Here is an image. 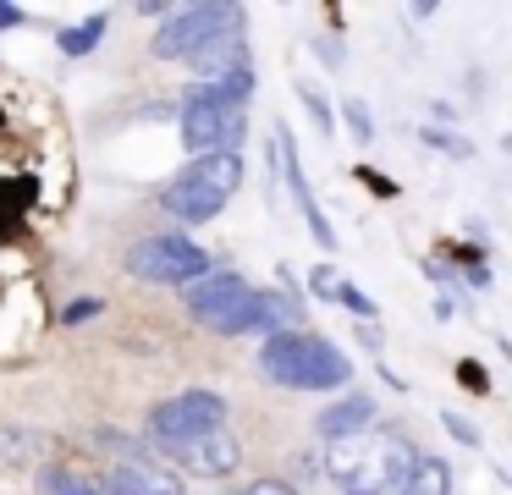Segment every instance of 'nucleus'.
I'll list each match as a JSON object with an SVG mask.
<instances>
[{
    "label": "nucleus",
    "instance_id": "f257e3e1",
    "mask_svg": "<svg viewBox=\"0 0 512 495\" xmlns=\"http://www.w3.org/2000/svg\"><path fill=\"white\" fill-rule=\"evenodd\" d=\"M259 369L281 391H342V385H353V358L336 341L314 336V330H276V336H265Z\"/></svg>",
    "mask_w": 512,
    "mask_h": 495
},
{
    "label": "nucleus",
    "instance_id": "f03ea898",
    "mask_svg": "<svg viewBox=\"0 0 512 495\" xmlns=\"http://www.w3.org/2000/svg\"><path fill=\"white\" fill-rule=\"evenodd\" d=\"M243 187V154H204V160H188L160 193V209L182 226H204L226 209V198Z\"/></svg>",
    "mask_w": 512,
    "mask_h": 495
},
{
    "label": "nucleus",
    "instance_id": "7ed1b4c3",
    "mask_svg": "<svg viewBox=\"0 0 512 495\" xmlns=\"http://www.w3.org/2000/svg\"><path fill=\"white\" fill-rule=\"evenodd\" d=\"M122 270L133 281H149V286H188L199 275H210L215 259L193 237H182V231H160V237H144L127 248Z\"/></svg>",
    "mask_w": 512,
    "mask_h": 495
},
{
    "label": "nucleus",
    "instance_id": "20e7f679",
    "mask_svg": "<svg viewBox=\"0 0 512 495\" xmlns=\"http://www.w3.org/2000/svg\"><path fill=\"white\" fill-rule=\"evenodd\" d=\"M215 424H226V396L204 391V385L177 391V396H166V402L149 407V440H155L160 451L177 446V440H188V435H204V429H215Z\"/></svg>",
    "mask_w": 512,
    "mask_h": 495
},
{
    "label": "nucleus",
    "instance_id": "39448f33",
    "mask_svg": "<svg viewBox=\"0 0 512 495\" xmlns=\"http://www.w3.org/2000/svg\"><path fill=\"white\" fill-rule=\"evenodd\" d=\"M232 17H243V6H226V0H204V6H177L166 22H160L155 39H149V50H155L160 61H193V55H199V44L210 39L215 28H226Z\"/></svg>",
    "mask_w": 512,
    "mask_h": 495
},
{
    "label": "nucleus",
    "instance_id": "423d86ee",
    "mask_svg": "<svg viewBox=\"0 0 512 495\" xmlns=\"http://www.w3.org/2000/svg\"><path fill=\"white\" fill-rule=\"evenodd\" d=\"M248 138V105H188L182 110V143L193 160L204 154H237Z\"/></svg>",
    "mask_w": 512,
    "mask_h": 495
},
{
    "label": "nucleus",
    "instance_id": "0eeeda50",
    "mask_svg": "<svg viewBox=\"0 0 512 495\" xmlns=\"http://www.w3.org/2000/svg\"><path fill=\"white\" fill-rule=\"evenodd\" d=\"M166 457H177L182 468L199 473V479H226V473H237V462H243V440L226 424H215V429H204V435H188V440H177V446H166Z\"/></svg>",
    "mask_w": 512,
    "mask_h": 495
},
{
    "label": "nucleus",
    "instance_id": "6e6552de",
    "mask_svg": "<svg viewBox=\"0 0 512 495\" xmlns=\"http://www.w3.org/2000/svg\"><path fill=\"white\" fill-rule=\"evenodd\" d=\"M248 292H254V286H248V275H237V270H210V275H199V281L182 286V308H188V319H199L204 330H215Z\"/></svg>",
    "mask_w": 512,
    "mask_h": 495
},
{
    "label": "nucleus",
    "instance_id": "1a4fd4ad",
    "mask_svg": "<svg viewBox=\"0 0 512 495\" xmlns=\"http://www.w3.org/2000/svg\"><path fill=\"white\" fill-rule=\"evenodd\" d=\"M276 160H281V176H287L292 198H298V215H303V226H309V237L320 242L325 253H331V248H336V231H331V220L320 215V198H314L309 176H303V154H298L292 127H276Z\"/></svg>",
    "mask_w": 512,
    "mask_h": 495
},
{
    "label": "nucleus",
    "instance_id": "9d476101",
    "mask_svg": "<svg viewBox=\"0 0 512 495\" xmlns=\"http://www.w3.org/2000/svg\"><path fill=\"white\" fill-rule=\"evenodd\" d=\"M193 66H199V77H226V72H237V66H254L248 39H243V17H232L226 28H215L210 39L199 44Z\"/></svg>",
    "mask_w": 512,
    "mask_h": 495
},
{
    "label": "nucleus",
    "instance_id": "9b49d317",
    "mask_svg": "<svg viewBox=\"0 0 512 495\" xmlns=\"http://www.w3.org/2000/svg\"><path fill=\"white\" fill-rule=\"evenodd\" d=\"M369 424H375V396L347 391V396H336L331 407H320L314 435L320 440H347V435H369Z\"/></svg>",
    "mask_w": 512,
    "mask_h": 495
},
{
    "label": "nucleus",
    "instance_id": "f8f14e48",
    "mask_svg": "<svg viewBox=\"0 0 512 495\" xmlns=\"http://www.w3.org/2000/svg\"><path fill=\"white\" fill-rule=\"evenodd\" d=\"M248 99H254V66H237L226 77H199L182 94V110L188 105H248Z\"/></svg>",
    "mask_w": 512,
    "mask_h": 495
},
{
    "label": "nucleus",
    "instance_id": "ddd939ff",
    "mask_svg": "<svg viewBox=\"0 0 512 495\" xmlns=\"http://www.w3.org/2000/svg\"><path fill=\"white\" fill-rule=\"evenodd\" d=\"M364 451H369V435H347V440H325V479L342 484V490H353L358 479H364Z\"/></svg>",
    "mask_w": 512,
    "mask_h": 495
},
{
    "label": "nucleus",
    "instance_id": "4468645a",
    "mask_svg": "<svg viewBox=\"0 0 512 495\" xmlns=\"http://www.w3.org/2000/svg\"><path fill=\"white\" fill-rule=\"evenodd\" d=\"M413 468H419V446H413L408 435H391L386 451H380V479H375V490H380V495H402V490H408V479H413Z\"/></svg>",
    "mask_w": 512,
    "mask_h": 495
},
{
    "label": "nucleus",
    "instance_id": "2eb2a0df",
    "mask_svg": "<svg viewBox=\"0 0 512 495\" xmlns=\"http://www.w3.org/2000/svg\"><path fill=\"white\" fill-rule=\"evenodd\" d=\"M45 462V435L23 424H6L0 429V468H39Z\"/></svg>",
    "mask_w": 512,
    "mask_h": 495
},
{
    "label": "nucleus",
    "instance_id": "dca6fc26",
    "mask_svg": "<svg viewBox=\"0 0 512 495\" xmlns=\"http://www.w3.org/2000/svg\"><path fill=\"white\" fill-rule=\"evenodd\" d=\"M402 495H452V462L419 451V468H413V479H408Z\"/></svg>",
    "mask_w": 512,
    "mask_h": 495
},
{
    "label": "nucleus",
    "instance_id": "f3484780",
    "mask_svg": "<svg viewBox=\"0 0 512 495\" xmlns=\"http://www.w3.org/2000/svg\"><path fill=\"white\" fill-rule=\"evenodd\" d=\"M34 490L39 495H100V479H94V473H78V468H39Z\"/></svg>",
    "mask_w": 512,
    "mask_h": 495
},
{
    "label": "nucleus",
    "instance_id": "a211bd4d",
    "mask_svg": "<svg viewBox=\"0 0 512 495\" xmlns=\"http://www.w3.org/2000/svg\"><path fill=\"white\" fill-rule=\"evenodd\" d=\"M100 33H105V11H94V17L78 22V28H61L56 44H61V55H89L94 44H100Z\"/></svg>",
    "mask_w": 512,
    "mask_h": 495
},
{
    "label": "nucleus",
    "instance_id": "6ab92c4d",
    "mask_svg": "<svg viewBox=\"0 0 512 495\" xmlns=\"http://www.w3.org/2000/svg\"><path fill=\"white\" fill-rule=\"evenodd\" d=\"M342 121H347V132H353L358 143H375V116H369V105L364 99H342Z\"/></svg>",
    "mask_w": 512,
    "mask_h": 495
},
{
    "label": "nucleus",
    "instance_id": "aec40b11",
    "mask_svg": "<svg viewBox=\"0 0 512 495\" xmlns=\"http://www.w3.org/2000/svg\"><path fill=\"white\" fill-rule=\"evenodd\" d=\"M331 303H342L347 314H358V325H375V303H369V297L358 292L353 281H336V297H331Z\"/></svg>",
    "mask_w": 512,
    "mask_h": 495
},
{
    "label": "nucleus",
    "instance_id": "412c9836",
    "mask_svg": "<svg viewBox=\"0 0 512 495\" xmlns=\"http://www.w3.org/2000/svg\"><path fill=\"white\" fill-rule=\"evenodd\" d=\"M441 424H446V435H452L457 446H468V451H479V446H485V435H479V424H468L463 413H452V407L441 413Z\"/></svg>",
    "mask_w": 512,
    "mask_h": 495
},
{
    "label": "nucleus",
    "instance_id": "4be33fe9",
    "mask_svg": "<svg viewBox=\"0 0 512 495\" xmlns=\"http://www.w3.org/2000/svg\"><path fill=\"white\" fill-rule=\"evenodd\" d=\"M298 99H303V105H309V116L320 121L325 132H336V110H331V99H325L320 88H314V83H298Z\"/></svg>",
    "mask_w": 512,
    "mask_h": 495
},
{
    "label": "nucleus",
    "instance_id": "5701e85b",
    "mask_svg": "<svg viewBox=\"0 0 512 495\" xmlns=\"http://www.w3.org/2000/svg\"><path fill=\"white\" fill-rule=\"evenodd\" d=\"M419 138L435 143V149H446V154H457V160H468V154H474V143H468V138H452V132H441V127H419Z\"/></svg>",
    "mask_w": 512,
    "mask_h": 495
},
{
    "label": "nucleus",
    "instance_id": "b1692460",
    "mask_svg": "<svg viewBox=\"0 0 512 495\" xmlns=\"http://www.w3.org/2000/svg\"><path fill=\"white\" fill-rule=\"evenodd\" d=\"M94 314H105V297H72V303L61 308L67 325H83V319H94Z\"/></svg>",
    "mask_w": 512,
    "mask_h": 495
},
{
    "label": "nucleus",
    "instance_id": "393cba45",
    "mask_svg": "<svg viewBox=\"0 0 512 495\" xmlns=\"http://www.w3.org/2000/svg\"><path fill=\"white\" fill-rule=\"evenodd\" d=\"M336 281H342V275H336L331 264H314V270H309V286H314V297H325V303L336 297Z\"/></svg>",
    "mask_w": 512,
    "mask_h": 495
},
{
    "label": "nucleus",
    "instance_id": "a878e982",
    "mask_svg": "<svg viewBox=\"0 0 512 495\" xmlns=\"http://www.w3.org/2000/svg\"><path fill=\"white\" fill-rule=\"evenodd\" d=\"M314 55H320V61L325 66H336V72H342V66H347V50H342V44H336V39H325V33H314Z\"/></svg>",
    "mask_w": 512,
    "mask_h": 495
},
{
    "label": "nucleus",
    "instance_id": "bb28decb",
    "mask_svg": "<svg viewBox=\"0 0 512 495\" xmlns=\"http://www.w3.org/2000/svg\"><path fill=\"white\" fill-rule=\"evenodd\" d=\"M457 380H463V385H474V396H490V374L485 369H479V363H457Z\"/></svg>",
    "mask_w": 512,
    "mask_h": 495
},
{
    "label": "nucleus",
    "instance_id": "cd10ccee",
    "mask_svg": "<svg viewBox=\"0 0 512 495\" xmlns=\"http://www.w3.org/2000/svg\"><path fill=\"white\" fill-rule=\"evenodd\" d=\"M243 495H298V490H292L287 479H254V484H248Z\"/></svg>",
    "mask_w": 512,
    "mask_h": 495
},
{
    "label": "nucleus",
    "instance_id": "c85d7f7f",
    "mask_svg": "<svg viewBox=\"0 0 512 495\" xmlns=\"http://www.w3.org/2000/svg\"><path fill=\"white\" fill-rule=\"evenodd\" d=\"M358 341H364L369 352L380 358V347H386V336H380V325H358Z\"/></svg>",
    "mask_w": 512,
    "mask_h": 495
},
{
    "label": "nucleus",
    "instance_id": "c756f323",
    "mask_svg": "<svg viewBox=\"0 0 512 495\" xmlns=\"http://www.w3.org/2000/svg\"><path fill=\"white\" fill-rule=\"evenodd\" d=\"M408 17H413V22H430V17H435V0H413Z\"/></svg>",
    "mask_w": 512,
    "mask_h": 495
},
{
    "label": "nucleus",
    "instance_id": "7c9ffc66",
    "mask_svg": "<svg viewBox=\"0 0 512 495\" xmlns=\"http://www.w3.org/2000/svg\"><path fill=\"white\" fill-rule=\"evenodd\" d=\"M457 314V297H435V319H452Z\"/></svg>",
    "mask_w": 512,
    "mask_h": 495
},
{
    "label": "nucleus",
    "instance_id": "2f4dec72",
    "mask_svg": "<svg viewBox=\"0 0 512 495\" xmlns=\"http://www.w3.org/2000/svg\"><path fill=\"white\" fill-rule=\"evenodd\" d=\"M17 22H23V11H17V6H0V28H17Z\"/></svg>",
    "mask_w": 512,
    "mask_h": 495
},
{
    "label": "nucleus",
    "instance_id": "473e14b6",
    "mask_svg": "<svg viewBox=\"0 0 512 495\" xmlns=\"http://www.w3.org/2000/svg\"><path fill=\"white\" fill-rule=\"evenodd\" d=\"M347 495H380V490H364V484H353V490H347Z\"/></svg>",
    "mask_w": 512,
    "mask_h": 495
},
{
    "label": "nucleus",
    "instance_id": "72a5a7b5",
    "mask_svg": "<svg viewBox=\"0 0 512 495\" xmlns=\"http://www.w3.org/2000/svg\"><path fill=\"white\" fill-rule=\"evenodd\" d=\"M221 495H243V490H221Z\"/></svg>",
    "mask_w": 512,
    "mask_h": 495
}]
</instances>
